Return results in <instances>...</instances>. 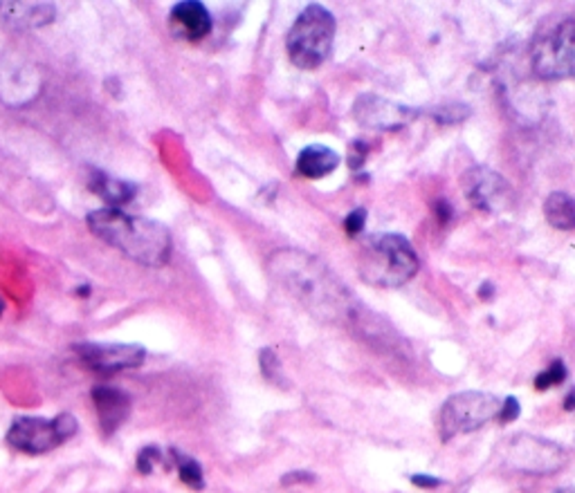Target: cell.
Returning a JSON list of instances; mask_svg holds the SVG:
<instances>
[{"label":"cell","mask_w":575,"mask_h":493,"mask_svg":"<svg viewBox=\"0 0 575 493\" xmlns=\"http://www.w3.org/2000/svg\"><path fill=\"white\" fill-rule=\"evenodd\" d=\"M268 271L279 288L326 324H344L362 332L374 319L351 289L312 253L301 249H277L268 256Z\"/></svg>","instance_id":"obj_1"},{"label":"cell","mask_w":575,"mask_h":493,"mask_svg":"<svg viewBox=\"0 0 575 493\" xmlns=\"http://www.w3.org/2000/svg\"><path fill=\"white\" fill-rule=\"evenodd\" d=\"M88 229L106 245L146 267H162L172 256V233L149 218L119 209H97L88 214Z\"/></svg>","instance_id":"obj_2"},{"label":"cell","mask_w":575,"mask_h":493,"mask_svg":"<svg viewBox=\"0 0 575 493\" xmlns=\"http://www.w3.org/2000/svg\"><path fill=\"white\" fill-rule=\"evenodd\" d=\"M418 253L400 233L369 236L357 258L360 276L376 288H400L418 271Z\"/></svg>","instance_id":"obj_3"},{"label":"cell","mask_w":575,"mask_h":493,"mask_svg":"<svg viewBox=\"0 0 575 493\" xmlns=\"http://www.w3.org/2000/svg\"><path fill=\"white\" fill-rule=\"evenodd\" d=\"M335 39V16L321 5L312 3L294 18L286 36L290 61L303 70L321 66L329 59Z\"/></svg>","instance_id":"obj_4"},{"label":"cell","mask_w":575,"mask_h":493,"mask_svg":"<svg viewBox=\"0 0 575 493\" xmlns=\"http://www.w3.org/2000/svg\"><path fill=\"white\" fill-rule=\"evenodd\" d=\"M535 77L546 81L569 79L575 72V23L573 18L555 23L542 32L531 48Z\"/></svg>","instance_id":"obj_5"},{"label":"cell","mask_w":575,"mask_h":493,"mask_svg":"<svg viewBox=\"0 0 575 493\" xmlns=\"http://www.w3.org/2000/svg\"><path fill=\"white\" fill-rule=\"evenodd\" d=\"M79 431L75 415L61 413L54 419L16 417L7 431V444L27 455H43L70 440Z\"/></svg>","instance_id":"obj_6"},{"label":"cell","mask_w":575,"mask_h":493,"mask_svg":"<svg viewBox=\"0 0 575 493\" xmlns=\"http://www.w3.org/2000/svg\"><path fill=\"white\" fill-rule=\"evenodd\" d=\"M501 411V399L490 393L479 390H466V393L452 395L443 404L439 415V433L445 442L452 437L472 433L486 426Z\"/></svg>","instance_id":"obj_7"},{"label":"cell","mask_w":575,"mask_h":493,"mask_svg":"<svg viewBox=\"0 0 575 493\" xmlns=\"http://www.w3.org/2000/svg\"><path fill=\"white\" fill-rule=\"evenodd\" d=\"M505 467L528 476H551L569 462L562 444L535 435H517L504 451Z\"/></svg>","instance_id":"obj_8"},{"label":"cell","mask_w":575,"mask_h":493,"mask_svg":"<svg viewBox=\"0 0 575 493\" xmlns=\"http://www.w3.org/2000/svg\"><path fill=\"white\" fill-rule=\"evenodd\" d=\"M43 90V77L39 68L18 54H5L0 59V101L9 108H23L32 104Z\"/></svg>","instance_id":"obj_9"},{"label":"cell","mask_w":575,"mask_h":493,"mask_svg":"<svg viewBox=\"0 0 575 493\" xmlns=\"http://www.w3.org/2000/svg\"><path fill=\"white\" fill-rule=\"evenodd\" d=\"M463 193L477 209L499 214L515 205V191L508 179L487 166H475L463 175Z\"/></svg>","instance_id":"obj_10"},{"label":"cell","mask_w":575,"mask_h":493,"mask_svg":"<svg viewBox=\"0 0 575 493\" xmlns=\"http://www.w3.org/2000/svg\"><path fill=\"white\" fill-rule=\"evenodd\" d=\"M75 352L90 370L104 375L140 368L146 359V350L137 343H79Z\"/></svg>","instance_id":"obj_11"},{"label":"cell","mask_w":575,"mask_h":493,"mask_svg":"<svg viewBox=\"0 0 575 493\" xmlns=\"http://www.w3.org/2000/svg\"><path fill=\"white\" fill-rule=\"evenodd\" d=\"M353 114L362 126L376 128V131H398L418 117L413 108L378 95H362L353 105Z\"/></svg>","instance_id":"obj_12"},{"label":"cell","mask_w":575,"mask_h":493,"mask_svg":"<svg viewBox=\"0 0 575 493\" xmlns=\"http://www.w3.org/2000/svg\"><path fill=\"white\" fill-rule=\"evenodd\" d=\"M169 25L178 39L196 43L211 32V14L202 3L182 0V3L173 5L172 14H169Z\"/></svg>","instance_id":"obj_13"},{"label":"cell","mask_w":575,"mask_h":493,"mask_svg":"<svg viewBox=\"0 0 575 493\" xmlns=\"http://www.w3.org/2000/svg\"><path fill=\"white\" fill-rule=\"evenodd\" d=\"M93 402L101 431L106 435H113L131 415V397L124 390L113 388V386H97L93 390Z\"/></svg>","instance_id":"obj_14"},{"label":"cell","mask_w":575,"mask_h":493,"mask_svg":"<svg viewBox=\"0 0 575 493\" xmlns=\"http://www.w3.org/2000/svg\"><path fill=\"white\" fill-rule=\"evenodd\" d=\"M57 16V7L52 3H0V21L12 30H36L45 27Z\"/></svg>","instance_id":"obj_15"},{"label":"cell","mask_w":575,"mask_h":493,"mask_svg":"<svg viewBox=\"0 0 575 493\" xmlns=\"http://www.w3.org/2000/svg\"><path fill=\"white\" fill-rule=\"evenodd\" d=\"M342 158L335 153L333 149L321 144H312L306 146V149L299 153L297 158V170L303 175V178L311 179H320L324 175H330L335 169H338Z\"/></svg>","instance_id":"obj_16"},{"label":"cell","mask_w":575,"mask_h":493,"mask_svg":"<svg viewBox=\"0 0 575 493\" xmlns=\"http://www.w3.org/2000/svg\"><path fill=\"white\" fill-rule=\"evenodd\" d=\"M90 188L108 205V209H117V206L128 205V202L135 197L137 191L133 184L122 182V179L117 178H110V175L101 173V170H93V173H90Z\"/></svg>","instance_id":"obj_17"},{"label":"cell","mask_w":575,"mask_h":493,"mask_svg":"<svg viewBox=\"0 0 575 493\" xmlns=\"http://www.w3.org/2000/svg\"><path fill=\"white\" fill-rule=\"evenodd\" d=\"M544 215L549 220L551 227L555 229H569L575 227V202L571 196L567 193L558 191V193H551L544 202Z\"/></svg>","instance_id":"obj_18"},{"label":"cell","mask_w":575,"mask_h":493,"mask_svg":"<svg viewBox=\"0 0 575 493\" xmlns=\"http://www.w3.org/2000/svg\"><path fill=\"white\" fill-rule=\"evenodd\" d=\"M173 458H176L178 462V476H181V480L185 482L187 487H191V489H202V487H205V478H202L200 464L190 458V455L181 453V451H173Z\"/></svg>","instance_id":"obj_19"},{"label":"cell","mask_w":575,"mask_h":493,"mask_svg":"<svg viewBox=\"0 0 575 493\" xmlns=\"http://www.w3.org/2000/svg\"><path fill=\"white\" fill-rule=\"evenodd\" d=\"M259 363H261V372H264V377L270 381V384H277L282 386V388H288V379L286 375H283V366L273 348L261 350Z\"/></svg>","instance_id":"obj_20"},{"label":"cell","mask_w":575,"mask_h":493,"mask_svg":"<svg viewBox=\"0 0 575 493\" xmlns=\"http://www.w3.org/2000/svg\"><path fill=\"white\" fill-rule=\"evenodd\" d=\"M567 379V366L562 361H553L549 368H546L542 375L535 377V388L537 390H549L553 386H560Z\"/></svg>","instance_id":"obj_21"},{"label":"cell","mask_w":575,"mask_h":493,"mask_svg":"<svg viewBox=\"0 0 575 493\" xmlns=\"http://www.w3.org/2000/svg\"><path fill=\"white\" fill-rule=\"evenodd\" d=\"M160 460H162L160 449H155V446H146V449H142L140 455H137V471L149 476V473H153L155 464H158Z\"/></svg>","instance_id":"obj_22"},{"label":"cell","mask_w":575,"mask_h":493,"mask_svg":"<svg viewBox=\"0 0 575 493\" xmlns=\"http://www.w3.org/2000/svg\"><path fill=\"white\" fill-rule=\"evenodd\" d=\"M434 117L443 123H457V122H463L466 117H470V108H468V105H459V104L445 105V108L436 110Z\"/></svg>","instance_id":"obj_23"},{"label":"cell","mask_w":575,"mask_h":493,"mask_svg":"<svg viewBox=\"0 0 575 493\" xmlns=\"http://www.w3.org/2000/svg\"><path fill=\"white\" fill-rule=\"evenodd\" d=\"M365 223H366V209L365 206H357V209H353L351 214L344 218V232H347L351 238L360 236L362 229H365Z\"/></svg>","instance_id":"obj_24"},{"label":"cell","mask_w":575,"mask_h":493,"mask_svg":"<svg viewBox=\"0 0 575 493\" xmlns=\"http://www.w3.org/2000/svg\"><path fill=\"white\" fill-rule=\"evenodd\" d=\"M519 413H522V408H519V402L515 397H505L504 402H501V411L496 417L501 419V422H515V419L519 417Z\"/></svg>","instance_id":"obj_25"},{"label":"cell","mask_w":575,"mask_h":493,"mask_svg":"<svg viewBox=\"0 0 575 493\" xmlns=\"http://www.w3.org/2000/svg\"><path fill=\"white\" fill-rule=\"evenodd\" d=\"M365 158H366V144H365V142H353L351 153H348V166H351L353 170H357L362 164H365Z\"/></svg>","instance_id":"obj_26"},{"label":"cell","mask_w":575,"mask_h":493,"mask_svg":"<svg viewBox=\"0 0 575 493\" xmlns=\"http://www.w3.org/2000/svg\"><path fill=\"white\" fill-rule=\"evenodd\" d=\"M409 480H412V485L421 487V489H436V487L443 485V480H441V478L422 476V473H416V476H412Z\"/></svg>","instance_id":"obj_27"},{"label":"cell","mask_w":575,"mask_h":493,"mask_svg":"<svg viewBox=\"0 0 575 493\" xmlns=\"http://www.w3.org/2000/svg\"><path fill=\"white\" fill-rule=\"evenodd\" d=\"M315 480V476H312L311 471H292L288 473V476H283V485H294V482H312Z\"/></svg>","instance_id":"obj_28"},{"label":"cell","mask_w":575,"mask_h":493,"mask_svg":"<svg viewBox=\"0 0 575 493\" xmlns=\"http://www.w3.org/2000/svg\"><path fill=\"white\" fill-rule=\"evenodd\" d=\"M434 211H436V215H439V220H441V223H443V224L450 223V218H452V206H450L445 200L436 202Z\"/></svg>","instance_id":"obj_29"},{"label":"cell","mask_w":575,"mask_h":493,"mask_svg":"<svg viewBox=\"0 0 575 493\" xmlns=\"http://www.w3.org/2000/svg\"><path fill=\"white\" fill-rule=\"evenodd\" d=\"M564 406H567V411H571V408H573V393H569L567 404H564Z\"/></svg>","instance_id":"obj_30"},{"label":"cell","mask_w":575,"mask_h":493,"mask_svg":"<svg viewBox=\"0 0 575 493\" xmlns=\"http://www.w3.org/2000/svg\"><path fill=\"white\" fill-rule=\"evenodd\" d=\"M88 292H90L88 288H79V289H77V294H79V297H88Z\"/></svg>","instance_id":"obj_31"},{"label":"cell","mask_w":575,"mask_h":493,"mask_svg":"<svg viewBox=\"0 0 575 493\" xmlns=\"http://www.w3.org/2000/svg\"><path fill=\"white\" fill-rule=\"evenodd\" d=\"M3 312H5V303H3V298H0V316H3Z\"/></svg>","instance_id":"obj_32"},{"label":"cell","mask_w":575,"mask_h":493,"mask_svg":"<svg viewBox=\"0 0 575 493\" xmlns=\"http://www.w3.org/2000/svg\"><path fill=\"white\" fill-rule=\"evenodd\" d=\"M558 493H573V489H562V491H558Z\"/></svg>","instance_id":"obj_33"}]
</instances>
